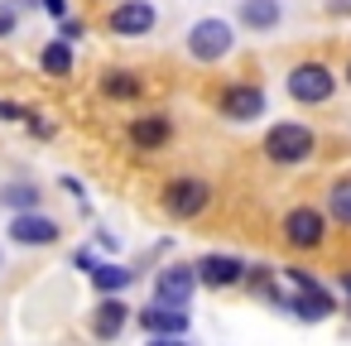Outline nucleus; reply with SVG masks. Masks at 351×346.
<instances>
[{"label": "nucleus", "mask_w": 351, "mask_h": 346, "mask_svg": "<svg viewBox=\"0 0 351 346\" xmlns=\"http://www.w3.org/2000/svg\"><path fill=\"white\" fill-rule=\"evenodd\" d=\"M39 5H44L53 20H68V0H39Z\"/></svg>", "instance_id": "24"}, {"label": "nucleus", "mask_w": 351, "mask_h": 346, "mask_svg": "<svg viewBox=\"0 0 351 346\" xmlns=\"http://www.w3.org/2000/svg\"><path fill=\"white\" fill-rule=\"evenodd\" d=\"M332 92H337V77H332L327 63H298V68L289 73V97H293L298 106H322Z\"/></svg>", "instance_id": "3"}, {"label": "nucleus", "mask_w": 351, "mask_h": 346, "mask_svg": "<svg viewBox=\"0 0 351 346\" xmlns=\"http://www.w3.org/2000/svg\"><path fill=\"white\" fill-rule=\"evenodd\" d=\"M231 49H236V39H231V25L226 20H197L188 29V53L197 63H221Z\"/></svg>", "instance_id": "4"}, {"label": "nucleus", "mask_w": 351, "mask_h": 346, "mask_svg": "<svg viewBox=\"0 0 351 346\" xmlns=\"http://www.w3.org/2000/svg\"><path fill=\"white\" fill-rule=\"evenodd\" d=\"M236 20L255 34H269L279 20H284V0H241L236 5Z\"/></svg>", "instance_id": "15"}, {"label": "nucleus", "mask_w": 351, "mask_h": 346, "mask_svg": "<svg viewBox=\"0 0 351 346\" xmlns=\"http://www.w3.org/2000/svg\"><path fill=\"white\" fill-rule=\"evenodd\" d=\"M73 264H77V269H82V274H87V269H92V264H97V255H92V250H77V255H73Z\"/></svg>", "instance_id": "25"}, {"label": "nucleus", "mask_w": 351, "mask_h": 346, "mask_svg": "<svg viewBox=\"0 0 351 346\" xmlns=\"http://www.w3.org/2000/svg\"><path fill=\"white\" fill-rule=\"evenodd\" d=\"M39 202H44V193L34 183H5L0 188V207H5L10 217L15 212H39Z\"/></svg>", "instance_id": "17"}, {"label": "nucleus", "mask_w": 351, "mask_h": 346, "mask_svg": "<svg viewBox=\"0 0 351 346\" xmlns=\"http://www.w3.org/2000/svg\"><path fill=\"white\" fill-rule=\"evenodd\" d=\"M58 39H63V44H73V39H82V25H77V20H63V29H58Z\"/></svg>", "instance_id": "23"}, {"label": "nucleus", "mask_w": 351, "mask_h": 346, "mask_svg": "<svg viewBox=\"0 0 351 346\" xmlns=\"http://www.w3.org/2000/svg\"><path fill=\"white\" fill-rule=\"evenodd\" d=\"M207 202H212V188H207L202 178H173V183L164 188V212H169L173 221H193V217H202Z\"/></svg>", "instance_id": "5"}, {"label": "nucleus", "mask_w": 351, "mask_h": 346, "mask_svg": "<svg viewBox=\"0 0 351 346\" xmlns=\"http://www.w3.org/2000/svg\"><path fill=\"white\" fill-rule=\"evenodd\" d=\"M313 149H317L313 130L308 125H293V121H284V125H274L265 135V154L274 164H303V159H313Z\"/></svg>", "instance_id": "2"}, {"label": "nucleus", "mask_w": 351, "mask_h": 346, "mask_svg": "<svg viewBox=\"0 0 351 346\" xmlns=\"http://www.w3.org/2000/svg\"><path fill=\"white\" fill-rule=\"evenodd\" d=\"M39 68H44L49 77H68V73H73V44H63V39L44 44V53H39Z\"/></svg>", "instance_id": "19"}, {"label": "nucleus", "mask_w": 351, "mask_h": 346, "mask_svg": "<svg viewBox=\"0 0 351 346\" xmlns=\"http://www.w3.org/2000/svg\"><path fill=\"white\" fill-rule=\"evenodd\" d=\"M193 274H197V284H207V288H231V284H241L245 264H241L236 255H202V260L193 264Z\"/></svg>", "instance_id": "12"}, {"label": "nucleus", "mask_w": 351, "mask_h": 346, "mask_svg": "<svg viewBox=\"0 0 351 346\" xmlns=\"http://www.w3.org/2000/svg\"><path fill=\"white\" fill-rule=\"evenodd\" d=\"M149 346H188L183 336H149Z\"/></svg>", "instance_id": "26"}, {"label": "nucleus", "mask_w": 351, "mask_h": 346, "mask_svg": "<svg viewBox=\"0 0 351 346\" xmlns=\"http://www.w3.org/2000/svg\"><path fill=\"white\" fill-rule=\"evenodd\" d=\"M15 25H20V15H15L10 5H0V39H10V34H15Z\"/></svg>", "instance_id": "21"}, {"label": "nucleus", "mask_w": 351, "mask_h": 346, "mask_svg": "<svg viewBox=\"0 0 351 346\" xmlns=\"http://www.w3.org/2000/svg\"><path fill=\"white\" fill-rule=\"evenodd\" d=\"M193 288H197L193 264H169V269L154 274V303H164V308H188Z\"/></svg>", "instance_id": "7"}, {"label": "nucleus", "mask_w": 351, "mask_h": 346, "mask_svg": "<svg viewBox=\"0 0 351 346\" xmlns=\"http://www.w3.org/2000/svg\"><path fill=\"white\" fill-rule=\"evenodd\" d=\"M87 279H92L97 293H121V288L135 284V269H130V264H111V260L101 264V260H97V264L87 269Z\"/></svg>", "instance_id": "16"}, {"label": "nucleus", "mask_w": 351, "mask_h": 346, "mask_svg": "<svg viewBox=\"0 0 351 346\" xmlns=\"http://www.w3.org/2000/svg\"><path fill=\"white\" fill-rule=\"evenodd\" d=\"M322 236H327V217H322L317 207H293V212L284 217V240H289L293 250H317Z\"/></svg>", "instance_id": "6"}, {"label": "nucleus", "mask_w": 351, "mask_h": 346, "mask_svg": "<svg viewBox=\"0 0 351 346\" xmlns=\"http://www.w3.org/2000/svg\"><path fill=\"white\" fill-rule=\"evenodd\" d=\"M346 87H351V63H346Z\"/></svg>", "instance_id": "28"}, {"label": "nucleus", "mask_w": 351, "mask_h": 346, "mask_svg": "<svg viewBox=\"0 0 351 346\" xmlns=\"http://www.w3.org/2000/svg\"><path fill=\"white\" fill-rule=\"evenodd\" d=\"M284 279H289L298 293H284V303H279V308H289L298 322H322V317H332V312H337V298H332V293H327L308 269L289 264V269H284Z\"/></svg>", "instance_id": "1"}, {"label": "nucleus", "mask_w": 351, "mask_h": 346, "mask_svg": "<svg viewBox=\"0 0 351 346\" xmlns=\"http://www.w3.org/2000/svg\"><path fill=\"white\" fill-rule=\"evenodd\" d=\"M106 29L116 39H140V34L154 29V5L149 0H121V5L106 15Z\"/></svg>", "instance_id": "8"}, {"label": "nucleus", "mask_w": 351, "mask_h": 346, "mask_svg": "<svg viewBox=\"0 0 351 346\" xmlns=\"http://www.w3.org/2000/svg\"><path fill=\"white\" fill-rule=\"evenodd\" d=\"M140 327H145L149 336H183V332H188V312H183V308L149 303V308H140Z\"/></svg>", "instance_id": "14"}, {"label": "nucleus", "mask_w": 351, "mask_h": 346, "mask_svg": "<svg viewBox=\"0 0 351 346\" xmlns=\"http://www.w3.org/2000/svg\"><path fill=\"white\" fill-rule=\"evenodd\" d=\"M101 97H111V101H135V97H140V77L125 73V68H106V73H101Z\"/></svg>", "instance_id": "18"}, {"label": "nucleus", "mask_w": 351, "mask_h": 346, "mask_svg": "<svg viewBox=\"0 0 351 346\" xmlns=\"http://www.w3.org/2000/svg\"><path fill=\"white\" fill-rule=\"evenodd\" d=\"M0 121H29V106H15V101H0Z\"/></svg>", "instance_id": "22"}, {"label": "nucleus", "mask_w": 351, "mask_h": 346, "mask_svg": "<svg viewBox=\"0 0 351 346\" xmlns=\"http://www.w3.org/2000/svg\"><path fill=\"white\" fill-rule=\"evenodd\" d=\"M341 284H346V293H351V274H341Z\"/></svg>", "instance_id": "27"}, {"label": "nucleus", "mask_w": 351, "mask_h": 346, "mask_svg": "<svg viewBox=\"0 0 351 346\" xmlns=\"http://www.w3.org/2000/svg\"><path fill=\"white\" fill-rule=\"evenodd\" d=\"M125 322H130V308H125L116 293H106V298L97 303V312H92V336H97V341H116Z\"/></svg>", "instance_id": "13"}, {"label": "nucleus", "mask_w": 351, "mask_h": 346, "mask_svg": "<svg viewBox=\"0 0 351 346\" xmlns=\"http://www.w3.org/2000/svg\"><path fill=\"white\" fill-rule=\"evenodd\" d=\"M327 212H332L341 226H351V178L332 183V193H327Z\"/></svg>", "instance_id": "20"}, {"label": "nucleus", "mask_w": 351, "mask_h": 346, "mask_svg": "<svg viewBox=\"0 0 351 346\" xmlns=\"http://www.w3.org/2000/svg\"><path fill=\"white\" fill-rule=\"evenodd\" d=\"M169 140H173V121H169L164 111H149V116H135V121H130V145H135L140 154L164 149Z\"/></svg>", "instance_id": "11"}, {"label": "nucleus", "mask_w": 351, "mask_h": 346, "mask_svg": "<svg viewBox=\"0 0 351 346\" xmlns=\"http://www.w3.org/2000/svg\"><path fill=\"white\" fill-rule=\"evenodd\" d=\"M63 236V226L44 212H15L10 217V240L15 245H53Z\"/></svg>", "instance_id": "9"}, {"label": "nucleus", "mask_w": 351, "mask_h": 346, "mask_svg": "<svg viewBox=\"0 0 351 346\" xmlns=\"http://www.w3.org/2000/svg\"><path fill=\"white\" fill-rule=\"evenodd\" d=\"M217 111H221L226 121H255V116H265V92L236 82V87H226V92L217 97Z\"/></svg>", "instance_id": "10"}]
</instances>
